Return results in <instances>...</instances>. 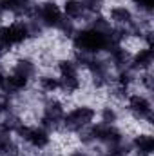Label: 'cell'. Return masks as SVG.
Wrapping results in <instances>:
<instances>
[{
    "mask_svg": "<svg viewBox=\"0 0 154 156\" xmlns=\"http://www.w3.org/2000/svg\"><path fill=\"white\" fill-rule=\"evenodd\" d=\"M123 111L134 120H152V96L142 91L129 93Z\"/></svg>",
    "mask_w": 154,
    "mask_h": 156,
    "instance_id": "obj_4",
    "label": "cell"
},
{
    "mask_svg": "<svg viewBox=\"0 0 154 156\" xmlns=\"http://www.w3.org/2000/svg\"><path fill=\"white\" fill-rule=\"evenodd\" d=\"M73 49L82 53V55H103L107 53V49L113 45L109 38V31H100L96 27H80L71 38Z\"/></svg>",
    "mask_w": 154,
    "mask_h": 156,
    "instance_id": "obj_1",
    "label": "cell"
},
{
    "mask_svg": "<svg viewBox=\"0 0 154 156\" xmlns=\"http://www.w3.org/2000/svg\"><path fill=\"white\" fill-rule=\"evenodd\" d=\"M33 18L45 31H58L65 22L60 2H56V0H37Z\"/></svg>",
    "mask_w": 154,
    "mask_h": 156,
    "instance_id": "obj_3",
    "label": "cell"
},
{
    "mask_svg": "<svg viewBox=\"0 0 154 156\" xmlns=\"http://www.w3.org/2000/svg\"><path fill=\"white\" fill-rule=\"evenodd\" d=\"M152 66H154L152 47H142V49H138L136 53H132L129 69L134 71V73H142V71H151Z\"/></svg>",
    "mask_w": 154,
    "mask_h": 156,
    "instance_id": "obj_6",
    "label": "cell"
},
{
    "mask_svg": "<svg viewBox=\"0 0 154 156\" xmlns=\"http://www.w3.org/2000/svg\"><path fill=\"white\" fill-rule=\"evenodd\" d=\"M105 18L109 20V24L113 27H123V29H131L134 26V20H136V13L134 9L131 7V4H111V5H105V11H103Z\"/></svg>",
    "mask_w": 154,
    "mask_h": 156,
    "instance_id": "obj_5",
    "label": "cell"
},
{
    "mask_svg": "<svg viewBox=\"0 0 154 156\" xmlns=\"http://www.w3.org/2000/svg\"><path fill=\"white\" fill-rule=\"evenodd\" d=\"M98 118V109L89 104H75L65 111L62 118V129L69 133H80L87 127H91Z\"/></svg>",
    "mask_w": 154,
    "mask_h": 156,
    "instance_id": "obj_2",
    "label": "cell"
},
{
    "mask_svg": "<svg viewBox=\"0 0 154 156\" xmlns=\"http://www.w3.org/2000/svg\"><path fill=\"white\" fill-rule=\"evenodd\" d=\"M64 156H91V154L87 153V149H83V147H78V149H73V151L65 153Z\"/></svg>",
    "mask_w": 154,
    "mask_h": 156,
    "instance_id": "obj_7",
    "label": "cell"
}]
</instances>
